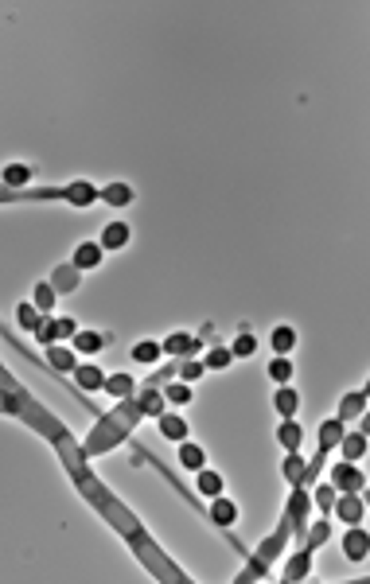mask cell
<instances>
[{
  "label": "cell",
  "instance_id": "4fadbf2b",
  "mask_svg": "<svg viewBox=\"0 0 370 584\" xmlns=\"http://www.w3.org/2000/svg\"><path fill=\"white\" fill-rule=\"evenodd\" d=\"M106 347V335H97V331H78L74 335V355H97Z\"/></svg>",
  "mask_w": 370,
  "mask_h": 584
},
{
  "label": "cell",
  "instance_id": "30bf717a",
  "mask_svg": "<svg viewBox=\"0 0 370 584\" xmlns=\"http://www.w3.org/2000/svg\"><path fill=\"white\" fill-rule=\"evenodd\" d=\"M47 362H51L55 370H71V374H74V366H78L74 351H71V347H62V343H51V347H47Z\"/></svg>",
  "mask_w": 370,
  "mask_h": 584
},
{
  "label": "cell",
  "instance_id": "d590c367",
  "mask_svg": "<svg viewBox=\"0 0 370 584\" xmlns=\"http://www.w3.org/2000/svg\"><path fill=\"white\" fill-rule=\"evenodd\" d=\"M323 541H327V522H316V530L308 534V549L316 553V549H320Z\"/></svg>",
  "mask_w": 370,
  "mask_h": 584
},
{
  "label": "cell",
  "instance_id": "3957f363",
  "mask_svg": "<svg viewBox=\"0 0 370 584\" xmlns=\"http://www.w3.org/2000/svg\"><path fill=\"white\" fill-rule=\"evenodd\" d=\"M156 425H160V436H167V441H176V444L187 441V421L176 417V413H160Z\"/></svg>",
  "mask_w": 370,
  "mask_h": 584
},
{
  "label": "cell",
  "instance_id": "74e56055",
  "mask_svg": "<svg viewBox=\"0 0 370 584\" xmlns=\"http://www.w3.org/2000/svg\"><path fill=\"white\" fill-rule=\"evenodd\" d=\"M74 281H78V269H74V265H71V269L62 265L59 273H55V285H67V288H74Z\"/></svg>",
  "mask_w": 370,
  "mask_h": 584
},
{
  "label": "cell",
  "instance_id": "603a6c76",
  "mask_svg": "<svg viewBox=\"0 0 370 584\" xmlns=\"http://www.w3.org/2000/svg\"><path fill=\"white\" fill-rule=\"evenodd\" d=\"M308 565H312V549H304V553H297V557L285 565V576L288 581H300V576H308Z\"/></svg>",
  "mask_w": 370,
  "mask_h": 584
},
{
  "label": "cell",
  "instance_id": "ba28073f",
  "mask_svg": "<svg viewBox=\"0 0 370 584\" xmlns=\"http://www.w3.org/2000/svg\"><path fill=\"white\" fill-rule=\"evenodd\" d=\"M97 261H102V246L97 242H82L78 250H74V269H97Z\"/></svg>",
  "mask_w": 370,
  "mask_h": 584
},
{
  "label": "cell",
  "instance_id": "277c9868",
  "mask_svg": "<svg viewBox=\"0 0 370 584\" xmlns=\"http://www.w3.org/2000/svg\"><path fill=\"white\" fill-rule=\"evenodd\" d=\"M74 382H78L82 390H106V374H102V366H94V362L74 366Z\"/></svg>",
  "mask_w": 370,
  "mask_h": 584
},
{
  "label": "cell",
  "instance_id": "4316f807",
  "mask_svg": "<svg viewBox=\"0 0 370 584\" xmlns=\"http://www.w3.org/2000/svg\"><path fill=\"white\" fill-rule=\"evenodd\" d=\"M102 199H106V203H113V207H129L132 187H129V183H113V187L102 191Z\"/></svg>",
  "mask_w": 370,
  "mask_h": 584
},
{
  "label": "cell",
  "instance_id": "8d00e7d4",
  "mask_svg": "<svg viewBox=\"0 0 370 584\" xmlns=\"http://www.w3.org/2000/svg\"><path fill=\"white\" fill-rule=\"evenodd\" d=\"M335 499H339V495H335V487H316V502H320L323 511H332Z\"/></svg>",
  "mask_w": 370,
  "mask_h": 584
},
{
  "label": "cell",
  "instance_id": "2e32d148",
  "mask_svg": "<svg viewBox=\"0 0 370 584\" xmlns=\"http://www.w3.org/2000/svg\"><path fill=\"white\" fill-rule=\"evenodd\" d=\"M137 406H141L144 417H160L164 413V390H148V394L137 397Z\"/></svg>",
  "mask_w": 370,
  "mask_h": 584
},
{
  "label": "cell",
  "instance_id": "d6a6232c",
  "mask_svg": "<svg viewBox=\"0 0 370 584\" xmlns=\"http://www.w3.org/2000/svg\"><path fill=\"white\" fill-rule=\"evenodd\" d=\"M39 312H47L55 304V285H36V300H32Z\"/></svg>",
  "mask_w": 370,
  "mask_h": 584
},
{
  "label": "cell",
  "instance_id": "83f0119b",
  "mask_svg": "<svg viewBox=\"0 0 370 584\" xmlns=\"http://www.w3.org/2000/svg\"><path fill=\"white\" fill-rule=\"evenodd\" d=\"M16 320H20V327H24V331L36 335V327H39V320H43V316H39L36 304H20V308H16Z\"/></svg>",
  "mask_w": 370,
  "mask_h": 584
},
{
  "label": "cell",
  "instance_id": "9a60e30c",
  "mask_svg": "<svg viewBox=\"0 0 370 584\" xmlns=\"http://www.w3.org/2000/svg\"><path fill=\"white\" fill-rule=\"evenodd\" d=\"M179 464L187 467V471H199V467L207 464V452H203V448H199V444L183 441V448H179Z\"/></svg>",
  "mask_w": 370,
  "mask_h": 584
},
{
  "label": "cell",
  "instance_id": "5bb4252c",
  "mask_svg": "<svg viewBox=\"0 0 370 584\" xmlns=\"http://www.w3.org/2000/svg\"><path fill=\"white\" fill-rule=\"evenodd\" d=\"M211 518H215L218 526H234V518H238V506L230 499H222V495H215V502H211Z\"/></svg>",
  "mask_w": 370,
  "mask_h": 584
},
{
  "label": "cell",
  "instance_id": "ffe728a7",
  "mask_svg": "<svg viewBox=\"0 0 370 584\" xmlns=\"http://www.w3.org/2000/svg\"><path fill=\"white\" fill-rule=\"evenodd\" d=\"M339 448H343V456H347V460H358V456L367 452V432H351V436L343 432V441H339Z\"/></svg>",
  "mask_w": 370,
  "mask_h": 584
},
{
  "label": "cell",
  "instance_id": "52a82bcc",
  "mask_svg": "<svg viewBox=\"0 0 370 584\" xmlns=\"http://www.w3.org/2000/svg\"><path fill=\"white\" fill-rule=\"evenodd\" d=\"M102 250H121V246H129V226L125 222H109L102 230V242H97Z\"/></svg>",
  "mask_w": 370,
  "mask_h": 584
},
{
  "label": "cell",
  "instance_id": "f546056e",
  "mask_svg": "<svg viewBox=\"0 0 370 584\" xmlns=\"http://www.w3.org/2000/svg\"><path fill=\"white\" fill-rule=\"evenodd\" d=\"M308 506H312V499H308V491L304 487H292V499H288V514H292V518H304V514H308Z\"/></svg>",
  "mask_w": 370,
  "mask_h": 584
},
{
  "label": "cell",
  "instance_id": "8992f818",
  "mask_svg": "<svg viewBox=\"0 0 370 584\" xmlns=\"http://www.w3.org/2000/svg\"><path fill=\"white\" fill-rule=\"evenodd\" d=\"M160 351H164V355H195V351H199V339L176 331V335H167V339H164V347H160Z\"/></svg>",
  "mask_w": 370,
  "mask_h": 584
},
{
  "label": "cell",
  "instance_id": "5b68a950",
  "mask_svg": "<svg viewBox=\"0 0 370 584\" xmlns=\"http://www.w3.org/2000/svg\"><path fill=\"white\" fill-rule=\"evenodd\" d=\"M367 549H370V537L362 534V530H347V537H343V553L351 561H367Z\"/></svg>",
  "mask_w": 370,
  "mask_h": 584
},
{
  "label": "cell",
  "instance_id": "e0dca14e",
  "mask_svg": "<svg viewBox=\"0 0 370 584\" xmlns=\"http://www.w3.org/2000/svg\"><path fill=\"white\" fill-rule=\"evenodd\" d=\"M195 487L203 491L207 499H215V495H222V476H218V471H207V467H199V479H195Z\"/></svg>",
  "mask_w": 370,
  "mask_h": 584
},
{
  "label": "cell",
  "instance_id": "f35d334b",
  "mask_svg": "<svg viewBox=\"0 0 370 584\" xmlns=\"http://www.w3.org/2000/svg\"><path fill=\"white\" fill-rule=\"evenodd\" d=\"M203 370H207V366H203V362H195V358H192V362H183V382H195Z\"/></svg>",
  "mask_w": 370,
  "mask_h": 584
},
{
  "label": "cell",
  "instance_id": "6da1fadb",
  "mask_svg": "<svg viewBox=\"0 0 370 584\" xmlns=\"http://www.w3.org/2000/svg\"><path fill=\"white\" fill-rule=\"evenodd\" d=\"M332 487L343 491V495H355V491H362V471L351 464H335L332 467Z\"/></svg>",
  "mask_w": 370,
  "mask_h": 584
},
{
  "label": "cell",
  "instance_id": "d6986e66",
  "mask_svg": "<svg viewBox=\"0 0 370 584\" xmlns=\"http://www.w3.org/2000/svg\"><path fill=\"white\" fill-rule=\"evenodd\" d=\"M132 386H137V382L129 378V374H106V390L113 397H121V401H125V397H132Z\"/></svg>",
  "mask_w": 370,
  "mask_h": 584
},
{
  "label": "cell",
  "instance_id": "1f68e13d",
  "mask_svg": "<svg viewBox=\"0 0 370 584\" xmlns=\"http://www.w3.org/2000/svg\"><path fill=\"white\" fill-rule=\"evenodd\" d=\"M160 355H164V351H160V343H152V339H144V343L132 347V358H137V362H156Z\"/></svg>",
  "mask_w": 370,
  "mask_h": 584
},
{
  "label": "cell",
  "instance_id": "e575fe53",
  "mask_svg": "<svg viewBox=\"0 0 370 584\" xmlns=\"http://www.w3.org/2000/svg\"><path fill=\"white\" fill-rule=\"evenodd\" d=\"M55 331H59V343H62V339H74V335H78V323H74L71 316H62V320H55Z\"/></svg>",
  "mask_w": 370,
  "mask_h": 584
},
{
  "label": "cell",
  "instance_id": "d4e9b609",
  "mask_svg": "<svg viewBox=\"0 0 370 584\" xmlns=\"http://www.w3.org/2000/svg\"><path fill=\"white\" fill-rule=\"evenodd\" d=\"M27 179H32V167L27 164H8L4 167V187H24Z\"/></svg>",
  "mask_w": 370,
  "mask_h": 584
},
{
  "label": "cell",
  "instance_id": "836d02e7",
  "mask_svg": "<svg viewBox=\"0 0 370 584\" xmlns=\"http://www.w3.org/2000/svg\"><path fill=\"white\" fill-rule=\"evenodd\" d=\"M362 406H367V394H351V397H343V406H339V421H343L347 413H362Z\"/></svg>",
  "mask_w": 370,
  "mask_h": 584
},
{
  "label": "cell",
  "instance_id": "44dd1931",
  "mask_svg": "<svg viewBox=\"0 0 370 584\" xmlns=\"http://www.w3.org/2000/svg\"><path fill=\"white\" fill-rule=\"evenodd\" d=\"M67 199H71L74 207H90L97 199V187H90V183H71V187H67Z\"/></svg>",
  "mask_w": 370,
  "mask_h": 584
},
{
  "label": "cell",
  "instance_id": "ac0fdd59",
  "mask_svg": "<svg viewBox=\"0 0 370 584\" xmlns=\"http://www.w3.org/2000/svg\"><path fill=\"white\" fill-rule=\"evenodd\" d=\"M269 343H273L277 355H288V351L297 347V331H292L288 323H281V327H273V339H269Z\"/></svg>",
  "mask_w": 370,
  "mask_h": 584
},
{
  "label": "cell",
  "instance_id": "7c38bea8",
  "mask_svg": "<svg viewBox=\"0 0 370 584\" xmlns=\"http://www.w3.org/2000/svg\"><path fill=\"white\" fill-rule=\"evenodd\" d=\"M273 406H277V413H281V417H297V406H300L297 390H292V386H281V390L273 394Z\"/></svg>",
  "mask_w": 370,
  "mask_h": 584
},
{
  "label": "cell",
  "instance_id": "484cf974",
  "mask_svg": "<svg viewBox=\"0 0 370 584\" xmlns=\"http://www.w3.org/2000/svg\"><path fill=\"white\" fill-rule=\"evenodd\" d=\"M164 401H172V406H187V401H192V386H187V382H172V386H164Z\"/></svg>",
  "mask_w": 370,
  "mask_h": 584
},
{
  "label": "cell",
  "instance_id": "7a4b0ae2",
  "mask_svg": "<svg viewBox=\"0 0 370 584\" xmlns=\"http://www.w3.org/2000/svg\"><path fill=\"white\" fill-rule=\"evenodd\" d=\"M332 511L339 514L347 526H358V522H362V514H367V506H362V499H358V491H355V495H343V499H335Z\"/></svg>",
  "mask_w": 370,
  "mask_h": 584
},
{
  "label": "cell",
  "instance_id": "9c48e42d",
  "mask_svg": "<svg viewBox=\"0 0 370 584\" xmlns=\"http://www.w3.org/2000/svg\"><path fill=\"white\" fill-rule=\"evenodd\" d=\"M277 441L285 444V452H300V441H304V432H300V425L292 417L281 421V429H277Z\"/></svg>",
  "mask_w": 370,
  "mask_h": 584
},
{
  "label": "cell",
  "instance_id": "8fae6325",
  "mask_svg": "<svg viewBox=\"0 0 370 584\" xmlns=\"http://www.w3.org/2000/svg\"><path fill=\"white\" fill-rule=\"evenodd\" d=\"M281 471H285V479L292 483V487H304V476H308V464L300 460L297 452H288L285 456V464H281Z\"/></svg>",
  "mask_w": 370,
  "mask_h": 584
},
{
  "label": "cell",
  "instance_id": "f1b7e54d",
  "mask_svg": "<svg viewBox=\"0 0 370 584\" xmlns=\"http://www.w3.org/2000/svg\"><path fill=\"white\" fill-rule=\"evenodd\" d=\"M269 378H273L277 386H288V378H292V362H288L285 355H277L273 362H269Z\"/></svg>",
  "mask_w": 370,
  "mask_h": 584
},
{
  "label": "cell",
  "instance_id": "4dcf8cb0",
  "mask_svg": "<svg viewBox=\"0 0 370 584\" xmlns=\"http://www.w3.org/2000/svg\"><path fill=\"white\" fill-rule=\"evenodd\" d=\"M230 362H234V355H230V347H215V351H211V355L203 358V366H207V370H227Z\"/></svg>",
  "mask_w": 370,
  "mask_h": 584
},
{
  "label": "cell",
  "instance_id": "cb8c5ba5",
  "mask_svg": "<svg viewBox=\"0 0 370 584\" xmlns=\"http://www.w3.org/2000/svg\"><path fill=\"white\" fill-rule=\"evenodd\" d=\"M253 351H257V339H253V331H238V339L230 343V355H234V358H250Z\"/></svg>",
  "mask_w": 370,
  "mask_h": 584
},
{
  "label": "cell",
  "instance_id": "7402d4cb",
  "mask_svg": "<svg viewBox=\"0 0 370 584\" xmlns=\"http://www.w3.org/2000/svg\"><path fill=\"white\" fill-rule=\"evenodd\" d=\"M343 421H339V417H335V421H327V425H323V429H320V444H323V448H339V441H343Z\"/></svg>",
  "mask_w": 370,
  "mask_h": 584
}]
</instances>
